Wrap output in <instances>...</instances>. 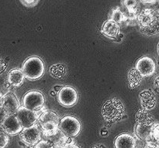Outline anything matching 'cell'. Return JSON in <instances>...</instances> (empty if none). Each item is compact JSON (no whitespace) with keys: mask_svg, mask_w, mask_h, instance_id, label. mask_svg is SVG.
<instances>
[{"mask_svg":"<svg viewBox=\"0 0 159 148\" xmlns=\"http://www.w3.org/2000/svg\"><path fill=\"white\" fill-rule=\"evenodd\" d=\"M125 115V107L120 99L112 98L102 105V116L107 123L121 120Z\"/></svg>","mask_w":159,"mask_h":148,"instance_id":"obj_1","label":"cell"},{"mask_svg":"<svg viewBox=\"0 0 159 148\" xmlns=\"http://www.w3.org/2000/svg\"><path fill=\"white\" fill-rule=\"evenodd\" d=\"M21 70L26 78L34 81L43 75L45 67L41 59L37 57H30L23 62Z\"/></svg>","mask_w":159,"mask_h":148,"instance_id":"obj_2","label":"cell"},{"mask_svg":"<svg viewBox=\"0 0 159 148\" xmlns=\"http://www.w3.org/2000/svg\"><path fill=\"white\" fill-rule=\"evenodd\" d=\"M59 117L54 112L45 111L39 117L40 127L43 130V134L44 137L54 133L56 130H58Z\"/></svg>","mask_w":159,"mask_h":148,"instance_id":"obj_3","label":"cell"},{"mask_svg":"<svg viewBox=\"0 0 159 148\" xmlns=\"http://www.w3.org/2000/svg\"><path fill=\"white\" fill-rule=\"evenodd\" d=\"M58 128L68 137H75L80 133L82 126L80 122L75 116H66L59 121Z\"/></svg>","mask_w":159,"mask_h":148,"instance_id":"obj_4","label":"cell"},{"mask_svg":"<svg viewBox=\"0 0 159 148\" xmlns=\"http://www.w3.org/2000/svg\"><path fill=\"white\" fill-rule=\"evenodd\" d=\"M45 103V98L40 92L30 91L25 94L23 98V106L36 111L40 110Z\"/></svg>","mask_w":159,"mask_h":148,"instance_id":"obj_5","label":"cell"},{"mask_svg":"<svg viewBox=\"0 0 159 148\" xmlns=\"http://www.w3.org/2000/svg\"><path fill=\"white\" fill-rule=\"evenodd\" d=\"M57 100L64 107L70 108L77 103L78 93L71 86H64L57 93Z\"/></svg>","mask_w":159,"mask_h":148,"instance_id":"obj_6","label":"cell"},{"mask_svg":"<svg viewBox=\"0 0 159 148\" xmlns=\"http://www.w3.org/2000/svg\"><path fill=\"white\" fill-rule=\"evenodd\" d=\"M137 22L140 27L148 28L159 24L158 14L152 9H144L137 17Z\"/></svg>","mask_w":159,"mask_h":148,"instance_id":"obj_7","label":"cell"},{"mask_svg":"<svg viewBox=\"0 0 159 148\" xmlns=\"http://www.w3.org/2000/svg\"><path fill=\"white\" fill-rule=\"evenodd\" d=\"M15 115L23 128L35 125L37 119H39L38 115L36 111L25 108L24 106L20 107Z\"/></svg>","mask_w":159,"mask_h":148,"instance_id":"obj_8","label":"cell"},{"mask_svg":"<svg viewBox=\"0 0 159 148\" xmlns=\"http://www.w3.org/2000/svg\"><path fill=\"white\" fill-rule=\"evenodd\" d=\"M20 139L28 147H34L40 140V132L37 125L23 128L20 133Z\"/></svg>","mask_w":159,"mask_h":148,"instance_id":"obj_9","label":"cell"},{"mask_svg":"<svg viewBox=\"0 0 159 148\" xmlns=\"http://www.w3.org/2000/svg\"><path fill=\"white\" fill-rule=\"evenodd\" d=\"M135 68L141 73L143 77H148L155 72L156 65L153 59L148 56H144L138 59L136 62Z\"/></svg>","mask_w":159,"mask_h":148,"instance_id":"obj_10","label":"cell"},{"mask_svg":"<svg viewBox=\"0 0 159 148\" xmlns=\"http://www.w3.org/2000/svg\"><path fill=\"white\" fill-rule=\"evenodd\" d=\"M2 129L10 136H15L18 133H21L23 127L20 124L16 115H9L6 118L5 121L2 125Z\"/></svg>","mask_w":159,"mask_h":148,"instance_id":"obj_11","label":"cell"},{"mask_svg":"<svg viewBox=\"0 0 159 148\" xmlns=\"http://www.w3.org/2000/svg\"><path fill=\"white\" fill-rule=\"evenodd\" d=\"M2 106L9 115H15L20 107L16 96L12 92H8L3 96Z\"/></svg>","mask_w":159,"mask_h":148,"instance_id":"obj_12","label":"cell"},{"mask_svg":"<svg viewBox=\"0 0 159 148\" xmlns=\"http://www.w3.org/2000/svg\"><path fill=\"white\" fill-rule=\"evenodd\" d=\"M140 101L142 109L145 110H152L156 106V96L151 90H143L140 93Z\"/></svg>","mask_w":159,"mask_h":148,"instance_id":"obj_13","label":"cell"},{"mask_svg":"<svg viewBox=\"0 0 159 148\" xmlns=\"http://www.w3.org/2000/svg\"><path fill=\"white\" fill-rule=\"evenodd\" d=\"M120 28V25L111 20L106 21L102 25L101 32L103 35L110 39H115L119 36Z\"/></svg>","mask_w":159,"mask_h":148,"instance_id":"obj_14","label":"cell"},{"mask_svg":"<svg viewBox=\"0 0 159 148\" xmlns=\"http://www.w3.org/2000/svg\"><path fill=\"white\" fill-rule=\"evenodd\" d=\"M55 148H62L68 143V137L58 129L54 133L45 137Z\"/></svg>","mask_w":159,"mask_h":148,"instance_id":"obj_15","label":"cell"},{"mask_svg":"<svg viewBox=\"0 0 159 148\" xmlns=\"http://www.w3.org/2000/svg\"><path fill=\"white\" fill-rule=\"evenodd\" d=\"M135 138L128 133L119 135L114 141L115 148H135Z\"/></svg>","mask_w":159,"mask_h":148,"instance_id":"obj_16","label":"cell"},{"mask_svg":"<svg viewBox=\"0 0 159 148\" xmlns=\"http://www.w3.org/2000/svg\"><path fill=\"white\" fill-rule=\"evenodd\" d=\"M25 75L23 71L18 68H14L9 71L8 74L7 80L9 85L13 87H20L24 82Z\"/></svg>","mask_w":159,"mask_h":148,"instance_id":"obj_17","label":"cell"},{"mask_svg":"<svg viewBox=\"0 0 159 148\" xmlns=\"http://www.w3.org/2000/svg\"><path fill=\"white\" fill-rule=\"evenodd\" d=\"M135 121L138 125L141 126H152L154 125L153 116L148 110L141 109L139 110L135 114Z\"/></svg>","mask_w":159,"mask_h":148,"instance_id":"obj_18","label":"cell"},{"mask_svg":"<svg viewBox=\"0 0 159 148\" xmlns=\"http://www.w3.org/2000/svg\"><path fill=\"white\" fill-rule=\"evenodd\" d=\"M155 125L152 126H141L138 125L135 127V136L140 139L150 141L152 139V133Z\"/></svg>","mask_w":159,"mask_h":148,"instance_id":"obj_19","label":"cell"},{"mask_svg":"<svg viewBox=\"0 0 159 148\" xmlns=\"http://www.w3.org/2000/svg\"><path fill=\"white\" fill-rule=\"evenodd\" d=\"M142 78L143 76L136 68H132L131 70H130L128 72V75H127L130 88L131 89L138 88L142 82Z\"/></svg>","mask_w":159,"mask_h":148,"instance_id":"obj_20","label":"cell"},{"mask_svg":"<svg viewBox=\"0 0 159 148\" xmlns=\"http://www.w3.org/2000/svg\"><path fill=\"white\" fill-rule=\"evenodd\" d=\"M122 5L124 8L129 12L130 16L128 20H137V12H138V3L137 0H122Z\"/></svg>","mask_w":159,"mask_h":148,"instance_id":"obj_21","label":"cell"},{"mask_svg":"<svg viewBox=\"0 0 159 148\" xmlns=\"http://www.w3.org/2000/svg\"><path fill=\"white\" fill-rule=\"evenodd\" d=\"M50 75L56 79H61L66 76V67L63 64H56L52 65L49 70Z\"/></svg>","mask_w":159,"mask_h":148,"instance_id":"obj_22","label":"cell"},{"mask_svg":"<svg viewBox=\"0 0 159 148\" xmlns=\"http://www.w3.org/2000/svg\"><path fill=\"white\" fill-rule=\"evenodd\" d=\"M110 20L116 22L118 24H121V23H126L128 20V17L125 15L124 12L121 11L119 7H116L112 10L110 13Z\"/></svg>","mask_w":159,"mask_h":148,"instance_id":"obj_23","label":"cell"},{"mask_svg":"<svg viewBox=\"0 0 159 148\" xmlns=\"http://www.w3.org/2000/svg\"><path fill=\"white\" fill-rule=\"evenodd\" d=\"M140 30H141V32L142 33V34H145V35L147 36L155 35V34H159V24L148 28L140 27Z\"/></svg>","mask_w":159,"mask_h":148,"instance_id":"obj_24","label":"cell"},{"mask_svg":"<svg viewBox=\"0 0 159 148\" xmlns=\"http://www.w3.org/2000/svg\"><path fill=\"white\" fill-rule=\"evenodd\" d=\"M9 142V138L7 133L2 129L0 130V148H6Z\"/></svg>","mask_w":159,"mask_h":148,"instance_id":"obj_25","label":"cell"},{"mask_svg":"<svg viewBox=\"0 0 159 148\" xmlns=\"http://www.w3.org/2000/svg\"><path fill=\"white\" fill-rule=\"evenodd\" d=\"M135 143H136L135 148H148V141L140 139L138 137H135Z\"/></svg>","mask_w":159,"mask_h":148,"instance_id":"obj_26","label":"cell"},{"mask_svg":"<svg viewBox=\"0 0 159 148\" xmlns=\"http://www.w3.org/2000/svg\"><path fill=\"white\" fill-rule=\"evenodd\" d=\"M152 140L159 145V124L154 127Z\"/></svg>","mask_w":159,"mask_h":148,"instance_id":"obj_27","label":"cell"},{"mask_svg":"<svg viewBox=\"0 0 159 148\" xmlns=\"http://www.w3.org/2000/svg\"><path fill=\"white\" fill-rule=\"evenodd\" d=\"M34 148H54L48 141H40L35 145Z\"/></svg>","mask_w":159,"mask_h":148,"instance_id":"obj_28","label":"cell"},{"mask_svg":"<svg viewBox=\"0 0 159 148\" xmlns=\"http://www.w3.org/2000/svg\"><path fill=\"white\" fill-rule=\"evenodd\" d=\"M8 116H9V114L7 113V112L3 109L2 106H0V128L2 127L3 122Z\"/></svg>","mask_w":159,"mask_h":148,"instance_id":"obj_29","label":"cell"},{"mask_svg":"<svg viewBox=\"0 0 159 148\" xmlns=\"http://www.w3.org/2000/svg\"><path fill=\"white\" fill-rule=\"evenodd\" d=\"M21 2L27 7H34L38 3L39 0H20Z\"/></svg>","mask_w":159,"mask_h":148,"instance_id":"obj_30","label":"cell"},{"mask_svg":"<svg viewBox=\"0 0 159 148\" xmlns=\"http://www.w3.org/2000/svg\"><path fill=\"white\" fill-rule=\"evenodd\" d=\"M62 148H80V147H79V146L76 145L75 144L71 142V143H67V144H65V145Z\"/></svg>","mask_w":159,"mask_h":148,"instance_id":"obj_31","label":"cell"},{"mask_svg":"<svg viewBox=\"0 0 159 148\" xmlns=\"http://www.w3.org/2000/svg\"><path fill=\"white\" fill-rule=\"evenodd\" d=\"M148 148H159V145L157 144L156 143L154 142L152 140H151L150 141H148Z\"/></svg>","mask_w":159,"mask_h":148,"instance_id":"obj_32","label":"cell"},{"mask_svg":"<svg viewBox=\"0 0 159 148\" xmlns=\"http://www.w3.org/2000/svg\"><path fill=\"white\" fill-rule=\"evenodd\" d=\"M140 2L143 4H155L157 0H140Z\"/></svg>","mask_w":159,"mask_h":148,"instance_id":"obj_33","label":"cell"},{"mask_svg":"<svg viewBox=\"0 0 159 148\" xmlns=\"http://www.w3.org/2000/svg\"><path fill=\"white\" fill-rule=\"evenodd\" d=\"M154 86L158 91H159V76L155 78V81H154Z\"/></svg>","mask_w":159,"mask_h":148,"instance_id":"obj_34","label":"cell"},{"mask_svg":"<svg viewBox=\"0 0 159 148\" xmlns=\"http://www.w3.org/2000/svg\"><path fill=\"white\" fill-rule=\"evenodd\" d=\"M3 101V96L2 95V93L0 92V106H2V104Z\"/></svg>","mask_w":159,"mask_h":148,"instance_id":"obj_35","label":"cell"},{"mask_svg":"<svg viewBox=\"0 0 159 148\" xmlns=\"http://www.w3.org/2000/svg\"><path fill=\"white\" fill-rule=\"evenodd\" d=\"M93 148H105V147H103L102 146H95V147H93Z\"/></svg>","mask_w":159,"mask_h":148,"instance_id":"obj_36","label":"cell"},{"mask_svg":"<svg viewBox=\"0 0 159 148\" xmlns=\"http://www.w3.org/2000/svg\"><path fill=\"white\" fill-rule=\"evenodd\" d=\"M51 96H54V92H51Z\"/></svg>","mask_w":159,"mask_h":148,"instance_id":"obj_37","label":"cell"},{"mask_svg":"<svg viewBox=\"0 0 159 148\" xmlns=\"http://www.w3.org/2000/svg\"><path fill=\"white\" fill-rule=\"evenodd\" d=\"M158 54H159V43H158Z\"/></svg>","mask_w":159,"mask_h":148,"instance_id":"obj_38","label":"cell"},{"mask_svg":"<svg viewBox=\"0 0 159 148\" xmlns=\"http://www.w3.org/2000/svg\"><path fill=\"white\" fill-rule=\"evenodd\" d=\"M28 148H32V147H29Z\"/></svg>","mask_w":159,"mask_h":148,"instance_id":"obj_39","label":"cell"},{"mask_svg":"<svg viewBox=\"0 0 159 148\" xmlns=\"http://www.w3.org/2000/svg\"><path fill=\"white\" fill-rule=\"evenodd\" d=\"M158 20H159V13H158Z\"/></svg>","mask_w":159,"mask_h":148,"instance_id":"obj_40","label":"cell"}]
</instances>
